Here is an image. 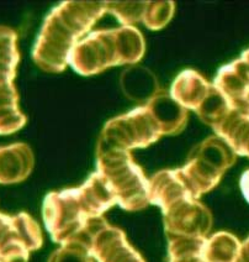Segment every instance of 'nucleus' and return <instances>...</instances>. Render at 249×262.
Here are the masks:
<instances>
[{
	"instance_id": "obj_18",
	"label": "nucleus",
	"mask_w": 249,
	"mask_h": 262,
	"mask_svg": "<svg viewBox=\"0 0 249 262\" xmlns=\"http://www.w3.org/2000/svg\"><path fill=\"white\" fill-rule=\"evenodd\" d=\"M241 189L243 192V195L249 202V171L244 172L241 178Z\"/></svg>"
},
{
	"instance_id": "obj_14",
	"label": "nucleus",
	"mask_w": 249,
	"mask_h": 262,
	"mask_svg": "<svg viewBox=\"0 0 249 262\" xmlns=\"http://www.w3.org/2000/svg\"><path fill=\"white\" fill-rule=\"evenodd\" d=\"M121 84L126 95L136 102H150L158 95V83L144 68H130L121 77Z\"/></svg>"
},
{
	"instance_id": "obj_10",
	"label": "nucleus",
	"mask_w": 249,
	"mask_h": 262,
	"mask_svg": "<svg viewBox=\"0 0 249 262\" xmlns=\"http://www.w3.org/2000/svg\"><path fill=\"white\" fill-rule=\"evenodd\" d=\"M165 229L171 239H205L211 214L196 199L183 198L163 209Z\"/></svg>"
},
{
	"instance_id": "obj_9",
	"label": "nucleus",
	"mask_w": 249,
	"mask_h": 262,
	"mask_svg": "<svg viewBox=\"0 0 249 262\" xmlns=\"http://www.w3.org/2000/svg\"><path fill=\"white\" fill-rule=\"evenodd\" d=\"M42 245L41 230L28 214H0V261L26 262L29 252Z\"/></svg>"
},
{
	"instance_id": "obj_20",
	"label": "nucleus",
	"mask_w": 249,
	"mask_h": 262,
	"mask_svg": "<svg viewBox=\"0 0 249 262\" xmlns=\"http://www.w3.org/2000/svg\"><path fill=\"white\" fill-rule=\"evenodd\" d=\"M0 262H3V261H0Z\"/></svg>"
},
{
	"instance_id": "obj_12",
	"label": "nucleus",
	"mask_w": 249,
	"mask_h": 262,
	"mask_svg": "<svg viewBox=\"0 0 249 262\" xmlns=\"http://www.w3.org/2000/svg\"><path fill=\"white\" fill-rule=\"evenodd\" d=\"M211 126L233 152L249 157V115L231 105Z\"/></svg>"
},
{
	"instance_id": "obj_11",
	"label": "nucleus",
	"mask_w": 249,
	"mask_h": 262,
	"mask_svg": "<svg viewBox=\"0 0 249 262\" xmlns=\"http://www.w3.org/2000/svg\"><path fill=\"white\" fill-rule=\"evenodd\" d=\"M173 3H108V11L122 24L143 21L147 28L162 29L173 16Z\"/></svg>"
},
{
	"instance_id": "obj_5",
	"label": "nucleus",
	"mask_w": 249,
	"mask_h": 262,
	"mask_svg": "<svg viewBox=\"0 0 249 262\" xmlns=\"http://www.w3.org/2000/svg\"><path fill=\"white\" fill-rule=\"evenodd\" d=\"M97 173L123 209L138 210L150 202V181L133 162L130 151L106 144L97 146Z\"/></svg>"
},
{
	"instance_id": "obj_8",
	"label": "nucleus",
	"mask_w": 249,
	"mask_h": 262,
	"mask_svg": "<svg viewBox=\"0 0 249 262\" xmlns=\"http://www.w3.org/2000/svg\"><path fill=\"white\" fill-rule=\"evenodd\" d=\"M17 61L16 35L13 30L0 26V134L15 133L25 124L13 83Z\"/></svg>"
},
{
	"instance_id": "obj_6",
	"label": "nucleus",
	"mask_w": 249,
	"mask_h": 262,
	"mask_svg": "<svg viewBox=\"0 0 249 262\" xmlns=\"http://www.w3.org/2000/svg\"><path fill=\"white\" fill-rule=\"evenodd\" d=\"M235 161L236 154L223 140L210 138L192 151L185 167L177 172L191 198L197 201L220 182L222 174Z\"/></svg>"
},
{
	"instance_id": "obj_17",
	"label": "nucleus",
	"mask_w": 249,
	"mask_h": 262,
	"mask_svg": "<svg viewBox=\"0 0 249 262\" xmlns=\"http://www.w3.org/2000/svg\"><path fill=\"white\" fill-rule=\"evenodd\" d=\"M238 262H249V237L241 245Z\"/></svg>"
},
{
	"instance_id": "obj_15",
	"label": "nucleus",
	"mask_w": 249,
	"mask_h": 262,
	"mask_svg": "<svg viewBox=\"0 0 249 262\" xmlns=\"http://www.w3.org/2000/svg\"><path fill=\"white\" fill-rule=\"evenodd\" d=\"M48 262H94V258L81 244L67 243L53 252Z\"/></svg>"
},
{
	"instance_id": "obj_4",
	"label": "nucleus",
	"mask_w": 249,
	"mask_h": 262,
	"mask_svg": "<svg viewBox=\"0 0 249 262\" xmlns=\"http://www.w3.org/2000/svg\"><path fill=\"white\" fill-rule=\"evenodd\" d=\"M144 52L143 36L138 30L124 26L93 32L78 42L69 56V63L81 74H94L108 67L135 63Z\"/></svg>"
},
{
	"instance_id": "obj_13",
	"label": "nucleus",
	"mask_w": 249,
	"mask_h": 262,
	"mask_svg": "<svg viewBox=\"0 0 249 262\" xmlns=\"http://www.w3.org/2000/svg\"><path fill=\"white\" fill-rule=\"evenodd\" d=\"M34 166L31 150L23 144L0 147V183L25 180Z\"/></svg>"
},
{
	"instance_id": "obj_19",
	"label": "nucleus",
	"mask_w": 249,
	"mask_h": 262,
	"mask_svg": "<svg viewBox=\"0 0 249 262\" xmlns=\"http://www.w3.org/2000/svg\"><path fill=\"white\" fill-rule=\"evenodd\" d=\"M239 61H241L242 68H243V71H244V74H245V77H247V80L249 83V50L243 53L242 57L239 58Z\"/></svg>"
},
{
	"instance_id": "obj_7",
	"label": "nucleus",
	"mask_w": 249,
	"mask_h": 262,
	"mask_svg": "<svg viewBox=\"0 0 249 262\" xmlns=\"http://www.w3.org/2000/svg\"><path fill=\"white\" fill-rule=\"evenodd\" d=\"M68 243L81 244L99 262H144L129 245L122 231L109 225L102 216L88 222Z\"/></svg>"
},
{
	"instance_id": "obj_3",
	"label": "nucleus",
	"mask_w": 249,
	"mask_h": 262,
	"mask_svg": "<svg viewBox=\"0 0 249 262\" xmlns=\"http://www.w3.org/2000/svg\"><path fill=\"white\" fill-rule=\"evenodd\" d=\"M188 113L167 94H158L144 106L118 117L106 124L102 141L130 151L146 147L163 135L184 129Z\"/></svg>"
},
{
	"instance_id": "obj_1",
	"label": "nucleus",
	"mask_w": 249,
	"mask_h": 262,
	"mask_svg": "<svg viewBox=\"0 0 249 262\" xmlns=\"http://www.w3.org/2000/svg\"><path fill=\"white\" fill-rule=\"evenodd\" d=\"M108 11V3H64L43 24L34 50V58L48 72H61L78 40Z\"/></svg>"
},
{
	"instance_id": "obj_16",
	"label": "nucleus",
	"mask_w": 249,
	"mask_h": 262,
	"mask_svg": "<svg viewBox=\"0 0 249 262\" xmlns=\"http://www.w3.org/2000/svg\"><path fill=\"white\" fill-rule=\"evenodd\" d=\"M235 108L239 112L249 115V89L235 103Z\"/></svg>"
},
{
	"instance_id": "obj_2",
	"label": "nucleus",
	"mask_w": 249,
	"mask_h": 262,
	"mask_svg": "<svg viewBox=\"0 0 249 262\" xmlns=\"http://www.w3.org/2000/svg\"><path fill=\"white\" fill-rule=\"evenodd\" d=\"M116 198L99 173L79 188L51 193L43 204V218L52 239L63 244L72 240L91 219L116 204Z\"/></svg>"
}]
</instances>
